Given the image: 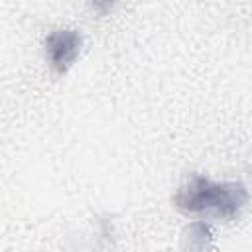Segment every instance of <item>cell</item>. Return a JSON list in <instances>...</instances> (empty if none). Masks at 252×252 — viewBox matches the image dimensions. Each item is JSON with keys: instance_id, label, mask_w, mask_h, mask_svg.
Here are the masks:
<instances>
[{"instance_id": "3", "label": "cell", "mask_w": 252, "mask_h": 252, "mask_svg": "<svg viewBox=\"0 0 252 252\" xmlns=\"http://www.w3.org/2000/svg\"><path fill=\"white\" fill-rule=\"evenodd\" d=\"M181 248L183 250H207L213 248V230L205 220H193L185 226L181 234Z\"/></svg>"}, {"instance_id": "2", "label": "cell", "mask_w": 252, "mask_h": 252, "mask_svg": "<svg viewBox=\"0 0 252 252\" xmlns=\"http://www.w3.org/2000/svg\"><path fill=\"white\" fill-rule=\"evenodd\" d=\"M83 47V35L79 30L59 28L45 37V53L49 67L57 75H65L77 61Z\"/></svg>"}, {"instance_id": "4", "label": "cell", "mask_w": 252, "mask_h": 252, "mask_svg": "<svg viewBox=\"0 0 252 252\" xmlns=\"http://www.w3.org/2000/svg\"><path fill=\"white\" fill-rule=\"evenodd\" d=\"M91 2V8L98 14H106L112 10V6L116 4V0H89Z\"/></svg>"}, {"instance_id": "1", "label": "cell", "mask_w": 252, "mask_h": 252, "mask_svg": "<svg viewBox=\"0 0 252 252\" xmlns=\"http://www.w3.org/2000/svg\"><path fill=\"white\" fill-rule=\"evenodd\" d=\"M248 203V189L240 181H213L207 175H193L173 195L181 213H213L220 219H234Z\"/></svg>"}]
</instances>
